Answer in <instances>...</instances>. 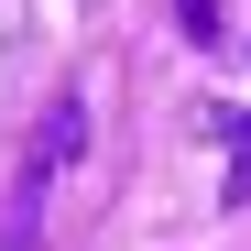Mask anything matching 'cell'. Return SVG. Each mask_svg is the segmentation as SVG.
I'll list each match as a JSON object with an SVG mask.
<instances>
[{"instance_id": "6da1fadb", "label": "cell", "mask_w": 251, "mask_h": 251, "mask_svg": "<svg viewBox=\"0 0 251 251\" xmlns=\"http://www.w3.org/2000/svg\"><path fill=\"white\" fill-rule=\"evenodd\" d=\"M88 153V99H55V120L33 131V153H22V186H11V240L0 251H33L44 240V197H55V175Z\"/></svg>"}, {"instance_id": "7a4b0ae2", "label": "cell", "mask_w": 251, "mask_h": 251, "mask_svg": "<svg viewBox=\"0 0 251 251\" xmlns=\"http://www.w3.org/2000/svg\"><path fill=\"white\" fill-rule=\"evenodd\" d=\"M207 131L229 142V207H251V109H207Z\"/></svg>"}, {"instance_id": "3957f363", "label": "cell", "mask_w": 251, "mask_h": 251, "mask_svg": "<svg viewBox=\"0 0 251 251\" xmlns=\"http://www.w3.org/2000/svg\"><path fill=\"white\" fill-rule=\"evenodd\" d=\"M186 33H197V44H219V0H186V11H175Z\"/></svg>"}]
</instances>
